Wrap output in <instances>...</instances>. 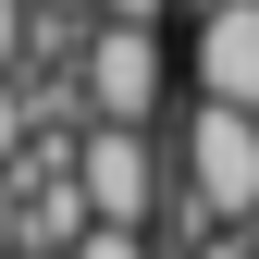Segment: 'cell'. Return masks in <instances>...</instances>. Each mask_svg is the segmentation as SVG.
Returning <instances> with one entry per match:
<instances>
[{"instance_id":"1","label":"cell","mask_w":259,"mask_h":259,"mask_svg":"<svg viewBox=\"0 0 259 259\" xmlns=\"http://www.w3.org/2000/svg\"><path fill=\"white\" fill-rule=\"evenodd\" d=\"M74 198H87V222H111V235H148V210H160V148L136 136V123H87Z\"/></svg>"},{"instance_id":"2","label":"cell","mask_w":259,"mask_h":259,"mask_svg":"<svg viewBox=\"0 0 259 259\" xmlns=\"http://www.w3.org/2000/svg\"><path fill=\"white\" fill-rule=\"evenodd\" d=\"M87 99H99V123H136L148 136V111H160V37L148 25H99L87 37Z\"/></svg>"},{"instance_id":"3","label":"cell","mask_w":259,"mask_h":259,"mask_svg":"<svg viewBox=\"0 0 259 259\" xmlns=\"http://www.w3.org/2000/svg\"><path fill=\"white\" fill-rule=\"evenodd\" d=\"M198 99L259 111V0H198Z\"/></svg>"},{"instance_id":"4","label":"cell","mask_w":259,"mask_h":259,"mask_svg":"<svg viewBox=\"0 0 259 259\" xmlns=\"http://www.w3.org/2000/svg\"><path fill=\"white\" fill-rule=\"evenodd\" d=\"M25 37H37V13H25V0H0V87H13V62H25Z\"/></svg>"},{"instance_id":"5","label":"cell","mask_w":259,"mask_h":259,"mask_svg":"<svg viewBox=\"0 0 259 259\" xmlns=\"http://www.w3.org/2000/svg\"><path fill=\"white\" fill-rule=\"evenodd\" d=\"M25 123H37V111H25V87H0V173L25 160Z\"/></svg>"},{"instance_id":"6","label":"cell","mask_w":259,"mask_h":259,"mask_svg":"<svg viewBox=\"0 0 259 259\" xmlns=\"http://www.w3.org/2000/svg\"><path fill=\"white\" fill-rule=\"evenodd\" d=\"M74 259H148V235H111V222H87V235H74Z\"/></svg>"},{"instance_id":"7","label":"cell","mask_w":259,"mask_h":259,"mask_svg":"<svg viewBox=\"0 0 259 259\" xmlns=\"http://www.w3.org/2000/svg\"><path fill=\"white\" fill-rule=\"evenodd\" d=\"M13 235H25V185L0 173V259H13Z\"/></svg>"},{"instance_id":"8","label":"cell","mask_w":259,"mask_h":259,"mask_svg":"<svg viewBox=\"0 0 259 259\" xmlns=\"http://www.w3.org/2000/svg\"><path fill=\"white\" fill-rule=\"evenodd\" d=\"M99 25H148L160 37V0H99Z\"/></svg>"},{"instance_id":"9","label":"cell","mask_w":259,"mask_h":259,"mask_svg":"<svg viewBox=\"0 0 259 259\" xmlns=\"http://www.w3.org/2000/svg\"><path fill=\"white\" fill-rule=\"evenodd\" d=\"M185 259H247V235H210V247H185Z\"/></svg>"}]
</instances>
